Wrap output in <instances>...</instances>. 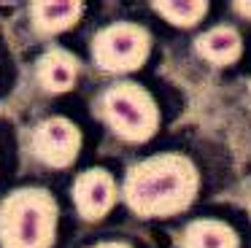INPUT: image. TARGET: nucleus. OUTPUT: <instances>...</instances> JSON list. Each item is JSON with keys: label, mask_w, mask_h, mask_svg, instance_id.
I'll list each match as a JSON object with an SVG mask.
<instances>
[{"label": "nucleus", "mask_w": 251, "mask_h": 248, "mask_svg": "<svg viewBox=\"0 0 251 248\" xmlns=\"http://www.w3.org/2000/svg\"><path fill=\"white\" fill-rule=\"evenodd\" d=\"M249 95H251V84H249Z\"/></svg>", "instance_id": "nucleus-14"}, {"label": "nucleus", "mask_w": 251, "mask_h": 248, "mask_svg": "<svg viewBox=\"0 0 251 248\" xmlns=\"http://www.w3.org/2000/svg\"><path fill=\"white\" fill-rule=\"evenodd\" d=\"M149 49H151L149 30L132 22H114L92 38V57L105 73L138 70L149 59Z\"/></svg>", "instance_id": "nucleus-4"}, {"label": "nucleus", "mask_w": 251, "mask_h": 248, "mask_svg": "<svg viewBox=\"0 0 251 248\" xmlns=\"http://www.w3.org/2000/svg\"><path fill=\"white\" fill-rule=\"evenodd\" d=\"M235 11L243 16H251V3H235Z\"/></svg>", "instance_id": "nucleus-12"}, {"label": "nucleus", "mask_w": 251, "mask_h": 248, "mask_svg": "<svg viewBox=\"0 0 251 248\" xmlns=\"http://www.w3.org/2000/svg\"><path fill=\"white\" fill-rule=\"evenodd\" d=\"M154 11L162 14L176 27H192L208 14V3H202V0H157Z\"/></svg>", "instance_id": "nucleus-11"}, {"label": "nucleus", "mask_w": 251, "mask_h": 248, "mask_svg": "<svg viewBox=\"0 0 251 248\" xmlns=\"http://www.w3.org/2000/svg\"><path fill=\"white\" fill-rule=\"evenodd\" d=\"M195 46H197V54L202 59H208L211 65H219V68L238 62L240 51H243L240 35L232 27H213V30L202 32L195 41Z\"/></svg>", "instance_id": "nucleus-10"}, {"label": "nucleus", "mask_w": 251, "mask_h": 248, "mask_svg": "<svg viewBox=\"0 0 251 248\" xmlns=\"http://www.w3.org/2000/svg\"><path fill=\"white\" fill-rule=\"evenodd\" d=\"M116 202V181L108 170L92 167L84 170L73 183V205L87 221H98L114 208Z\"/></svg>", "instance_id": "nucleus-6"}, {"label": "nucleus", "mask_w": 251, "mask_h": 248, "mask_svg": "<svg viewBox=\"0 0 251 248\" xmlns=\"http://www.w3.org/2000/svg\"><path fill=\"white\" fill-rule=\"evenodd\" d=\"M92 248H130L127 243H100V246H92Z\"/></svg>", "instance_id": "nucleus-13"}, {"label": "nucleus", "mask_w": 251, "mask_h": 248, "mask_svg": "<svg viewBox=\"0 0 251 248\" xmlns=\"http://www.w3.org/2000/svg\"><path fill=\"white\" fill-rule=\"evenodd\" d=\"M81 132L65 116H49L33 129V156L49 167H68L78 156Z\"/></svg>", "instance_id": "nucleus-5"}, {"label": "nucleus", "mask_w": 251, "mask_h": 248, "mask_svg": "<svg viewBox=\"0 0 251 248\" xmlns=\"http://www.w3.org/2000/svg\"><path fill=\"white\" fill-rule=\"evenodd\" d=\"M98 113L111 127V132L127 143H143L159 127V111L154 97L132 81L108 86L98 102Z\"/></svg>", "instance_id": "nucleus-3"}, {"label": "nucleus", "mask_w": 251, "mask_h": 248, "mask_svg": "<svg viewBox=\"0 0 251 248\" xmlns=\"http://www.w3.org/2000/svg\"><path fill=\"white\" fill-rule=\"evenodd\" d=\"M84 14V5L78 0H38L30 5V19H33V30L41 35H54L68 27H73V22H78V16Z\"/></svg>", "instance_id": "nucleus-8"}, {"label": "nucleus", "mask_w": 251, "mask_h": 248, "mask_svg": "<svg viewBox=\"0 0 251 248\" xmlns=\"http://www.w3.org/2000/svg\"><path fill=\"white\" fill-rule=\"evenodd\" d=\"M249 210H251V199H249Z\"/></svg>", "instance_id": "nucleus-15"}, {"label": "nucleus", "mask_w": 251, "mask_h": 248, "mask_svg": "<svg viewBox=\"0 0 251 248\" xmlns=\"http://www.w3.org/2000/svg\"><path fill=\"white\" fill-rule=\"evenodd\" d=\"M200 186L197 167L184 154H157L127 170L122 194L132 213L143 219L176 216L192 205Z\"/></svg>", "instance_id": "nucleus-1"}, {"label": "nucleus", "mask_w": 251, "mask_h": 248, "mask_svg": "<svg viewBox=\"0 0 251 248\" xmlns=\"http://www.w3.org/2000/svg\"><path fill=\"white\" fill-rule=\"evenodd\" d=\"M35 75H38V84L46 92L60 95V92H68L76 84L78 59L65 49H49L35 65Z\"/></svg>", "instance_id": "nucleus-7"}, {"label": "nucleus", "mask_w": 251, "mask_h": 248, "mask_svg": "<svg viewBox=\"0 0 251 248\" xmlns=\"http://www.w3.org/2000/svg\"><path fill=\"white\" fill-rule=\"evenodd\" d=\"M178 248H240L238 232L216 219H197L181 232Z\"/></svg>", "instance_id": "nucleus-9"}, {"label": "nucleus", "mask_w": 251, "mask_h": 248, "mask_svg": "<svg viewBox=\"0 0 251 248\" xmlns=\"http://www.w3.org/2000/svg\"><path fill=\"white\" fill-rule=\"evenodd\" d=\"M57 199L46 189H17L0 202V248H51Z\"/></svg>", "instance_id": "nucleus-2"}]
</instances>
